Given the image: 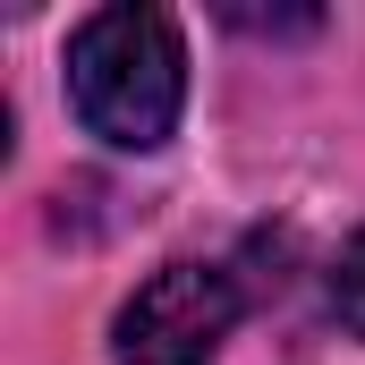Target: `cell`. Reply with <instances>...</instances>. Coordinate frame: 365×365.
I'll return each instance as SVG.
<instances>
[{
	"label": "cell",
	"mask_w": 365,
	"mask_h": 365,
	"mask_svg": "<svg viewBox=\"0 0 365 365\" xmlns=\"http://www.w3.org/2000/svg\"><path fill=\"white\" fill-rule=\"evenodd\" d=\"M68 102L102 145L153 153L170 145L187 102V43L170 9H93L68 34Z\"/></svg>",
	"instance_id": "1"
},
{
	"label": "cell",
	"mask_w": 365,
	"mask_h": 365,
	"mask_svg": "<svg viewBox=\"0 0 365 365\" xmlns=\"http://www.w3.org/2000/svg\"><path fill=\"white\" fill-rule=\"evenodd\" d=\"M331 306H340V323L365 340V230L340 247V264H331Z\"/></svg>",
	"instance_id": "3"
},
{
	"label": "cell",
	"mask_w": 365,
	"mask_h": 365,
	"mask_svg": "<svg viewBox=\"0 0 365 365\" xmlns=\"http://www.w3.org/2000/svg\"><path fill=\"white\" fill-rule=\"evenodd\" d=\"M247 314V280L230 264L179 255L145 280L119 323H110V357L119 365H212V349L230 340V323Z\"/></svg>",
	"instance_id": "2"
}]
</instances>
